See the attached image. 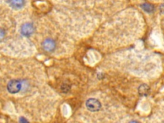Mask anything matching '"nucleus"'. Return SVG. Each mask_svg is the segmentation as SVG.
I'll list each match as a JSON object with an SVG mask.
<instances>
[{
	"mask_svg": "<svg viewBox=\"0 0 164 123\" xmlns=\"http://www.w3.org/2000/svg\"><path fill=\"white\" fill-rule=\"evenodd\" d=\"M86 107L91 111H98L100 110L101 105L98 99L94 98L89 99L86 102Z\"/></svg>",
	"mask_w": 164,
	"mask_h": 123,
	"instance_id": "f257e3e1",
	"label": "nucleus"
},
{
	"mask_svg": "<svg viewBox=\"0 0 164 123\" xmlns=\"http://www.w3.org/2000/svg\"><path fill=\"white\" fill-rule=\"evenodd\" d=\"M21 88V83L19 80H11L7 85V89L9 92L15 94L19 92Z\"/></svg>",
	"mask_w": 164,
	"mask_h": 123,
	"instance_id": "f03ea898",
	"label": "nucleus"
},
{
	"mask_svg": "<svg viewBox=\"0 0 164 123\" xmlns=\"http://www.w3.org/2000/svg\"><path fill=\"white\" fill-rule=\"evenodd\" d=\"M21 32L23 35L29 37L32 34L33 32H34V26H33V25L31 23H25L24 25H22V26H21Z\"/></svg>",
	"mask_w": 164,
	"mask_h": 123,
	"instance_id": "7ed1b4c3",
	"label": "nucleus"
},
{
	"mask_svg": "<svg viewBox=\"0 0 164 123\" xmlns=\"http://www.w3.org/2000/svg\"><path fill=\"white\" fill-rule=\"evenodd\" d=\"M55 42L51 38H47L43 42V48L48 52H52L55 49Z\"/></svg>",
	"mask_w": 164,
	"mask_h": 123,
	"instance_id": "20e7f679",
	"label": "nucleus"
},
{
	"mask_svg": "<svg viewBox=\"0 0 164 123\" xmlns=\"http://www.w3.org/2000/svg\"><path fill=\"white\" fill-rule=\"evenodd\" d=\"M25 0H10V6L15 9H19L24 7Z\"/></svg>",
	"mask_w": 164,
	"mask_h": 123,
	"instance_id": "39448f33",
	"label": "nucleus"
},
{
	"mask_svg": "<svg viewBox=\"0 0 164 123\" xmlns=\"http://www.w3.org/2000/svg\"><path fill=\"white\" fill-rule=\"evenodd\" d=\"M150 88L146 84L141 85L139 88V93L140 96H146L149 93Z\"/></svg>",
	"mask_w": 164,
	"mask_h": 123,
	"instance_id": "423d86ee",
	"label": "nucleus"
},
{
	"mask_svg": "<svg viewBox=\"0 0 164 123\" xmlns=\"http://www.w3.org/2000/svg\"><path fill=\"white\" fill-rule=\"evenodd\" d=\"M141 7H142V9L145 11V12H148V13L153 12L154 10H155V7H154L153 5H150V4L145 3V4L142 5V6Z\"/></svg>",
	"mask_w": 164,
	"mask_h": 123,
	"instance_id": "0eeeda50",
	"label": "nucleus"
},
{
	"mask_svg": "<svg viewBox=\"0 0 164 123\" xmlns=\"http://www.w3.org/2000/svg\"><path fill=\"white\" fill-rule=\"evenodd\" d=\"M160 12H161V13L164 14V5H161V7H160Z\"/></svg>",
	"mask_w": 164,
	"mask_h": 123,
	"instance_id": "6e6552de",
	"label": "nucleus"
},
{
	"mask_svg": "<svg viewBox=\"0 0 164 123\" xmlns=\"http://www.w3.org/2000/svg\"><path fill=\"white\" fill-rule=\"evenodd\" d=\"M19 121L20 122H26L27 121L26 119H23V117H21V118H20Z\"/></svg>",
	"mask_w": 164,
	"mask_h": 123,
	"instance_id": "1a4fd4ad",
	"label": "nucleus"
}]
</instances>
